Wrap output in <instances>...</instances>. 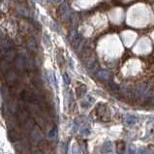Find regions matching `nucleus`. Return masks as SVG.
I'll list each match as a JSON object with an SVG mask.
<instances>
[]
</instances>
